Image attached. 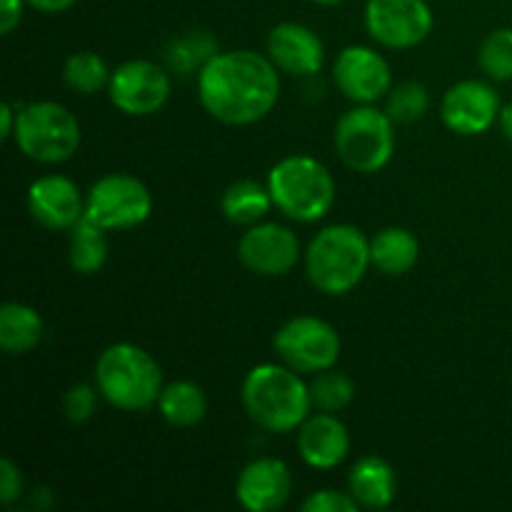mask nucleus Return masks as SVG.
Listing matches in <instances>:
<instances>
[{"label": "nucleus", "instance_id": "nucleus-1", "mask_svg": "<svg viewBox=\"0 0 512 512\" xmlns=\"http://www.w3.org/2000/svg\"><path fill=\"white\" fill-rule=\"evenodd\" d=\"M200 103L225 125H250L275 108L280 78L273 60L253 50L218 53L198 78Z\"/></svg>", "mask_w": 512, "mask_h": 512}, {"label": "nucleus", "instance_id": "nucleus-2", "mask_svg": "<svg viewBox=\"0 0 512 512\" xmlns=\"http://www.w3.org/2000/svg\"><path fill=\"white\" fill-rule=\"evenodd\" d=\"M243 405L268 433H290L308 420L313 400L310 385L288 365H255L243 380Z\"/></svg>", "mask_w": 512, "mask_h": 512}, {"label": "nucleus", "instance_id": "nucleus-3", "mask_svg": "<svg viewBox=\"0 0 512 512\" xmlns=\"http://www.w3.org/2000/svg\"><path fill=\"white\" fill-rule=\"evenodd\" d=\"M370 265V240L355 225H328L310 240L305 270L320 293L345 295L360 285Z\"/></svg>", "mask_w": 512, "mask_h": 512}, {"label": "nucleus", "instance_id": "nucleus-4", "mask_svg": "<svg viewBox=\"0 0 512 512\" xmlns=\"http://www.w3.org/2000/svg\"><path fill=\"white\" fill-rule=\"evenodd\" d=\"M95 383L103 398L120 410H145L163 393L160 365L133 343H115L100 353Z\"/></svg>", "mask_w": 512, "mask_h": 512}, {"label": "nucleus", "instance_id": "nucleus-5", "mask_svg": "<svg viewBox=\"0 0 512 512\" xmlns=\"http://www.w3.org/2000/svg\"><path fill=\"white\" fill-rule=\"evenodd\" d=\"M268 190L275 208L298 223L325 218L335 203V180L320 160L308 155H290L273 165Z\"/></svg>", "mask_w": 512, "mask_h": 512}, {"label": "nucleus", "instance_id": "nucleus-6", "mask_svg": "<svg viewBox=\"0 0 512 512\" xmlns=\"http://www.w3.org/2000/svg\"><path fill=\"white\" fill-rule=\"evenodd\" d=\"M13 138L20 153L30 160L48 165L63 163L78 150L80 123L65 105L43 100L18 110Z\"/></svg>", "mask_w": 512, "mask_h": 512}, {"label": "nucleus", "instance_id": "nucleus-7", "mask_svg": "<svg viewBox=\"0 0 512 512\" xmlns=\"http://www.w3.org/2000/svg\"><path fill=\"white\" fill-rule=\"evenodd\" d=\"M335 150L348 168L378 173L395 153L393 118L373 105L360 103L335 125Z\"/></svg>", "mask_w": 512, "mask_h": 512}, {"label": "nucleus", "instance_id": "nucleus-8", "mask_svg": "<svg viewBox=\"0 0 512 512\" xmlns=\"http://www.w3.org/2000/svg\"><path fill=\"white\" fill-rule=\"evenodd\" d=\"M275 353L295 373H323L330 370L340 358V335L325 320L313 315H300L288 320L275 333Z\"/></svg>", "mask_w": 512, "mask_h": 512}, {"label": "nucleus", "instance_id": "nucleus-9", "mask_svg": "<svg viewBox=\"0 0 512 512\" xmlns=\"http://www.w3.org/2000/svg\"><path fill=\"white\" fill-rule=\"evenodd\" d=\"M153 210V198L143 180L125 173L100 178L85 200V215L105 230H125L145 223Z\"/></svg>", "mask_w": 512, "mask_h": 512}, {"label": "nucleus", "instance_id": "nucleus-10", "mask_svg": "<svg viewBox=\"0 0 512 512\" xmlns=\"http://www.w3.org/2000/svg\"><path fill=\"white\" fill-rule=\"evenodd\" d=\"M365 28L385 48H413L433 30V13L425 0H368Z\"/></svg>", "mask_w": 512, "mask_h": 512}, {"label": "nucleus", "instance_id": "nucleus-11", "mask_svg": "<svg viewBox=\"0 0 512 512\" xmlns=\"http://www.w3.org/2000/svg\"><path fill=\"white\" fill-rule=\"evenodd\" d=\"M110 100L125 115H153L168 103L170 78L150 60H128L110 73Z\"/></svg>", "mask_w": 512, "mask_h": 512}, {"label": "nucleus", "instance_id": "nucleus-12", "mask_svg": "<svg viewBox=\"0 0 512 512\" xmlns=\"http://www.w3.org/2000/svg\"><path fill=\"white\" fill-rule=\"evenodd\" d=\"M238 255L248 270L275 278L295 268L300 260V240L280 223H255L240 238Z\"/></svg>", "mask_w": 512, "mask_h": 512}, {"label": "nucleus", "instance_id": "nucleus-13", "mask_svg": "<svg viewBox=\"0 0 512 512\" xmlns=\"http://www.w3.org/2000/svg\"><path fill=\"white\" fill-rule=\"evenodd\" d=\"M335 85L345 98L370 105L390 93V65L373 48L350 45L338 55L333 68Z\"/></svg>", "mask_w": 512, "mask_h": 512}, {"label": "nucleus", "instance_id": "nucleus-14", "mask_svg": "<svg viewBox=\"0 0 512 512\" xmlns=\"http://www.w3.org/2000/svg\"><path fill=\"white\" fill-rule=\"evenodd\" d=\"M500 98L483 80H460L443 98V123L458 135H480L495 125Z\"/></svg>", "mask_w": 512, "mask_h": 512}, {"label": "nucleus", "instance_id": "nucleus-15", "mask_svg": "<svg viewBox=\"0 0 512 512\" xmlns=\"http://www.w3.org/2000/svg\"><path fill=\"white\" fill-rule=\"evenodd\" d=\"M28 208L45 228L73 230L85 215V200L73 180L63 175H45L30 185Z\"/></svg>", "mask_w": 512, "mask_h": 512}, {"label": "nucleus", "instance_id": "nucleus-16", "mask_svg": "<svg viewBox=\"0 0 512 512\" xmlns=\"http://www.w3.org/2000/svg\"><path fill=\"white\" fill-rule=\"evenodd\" d=\"M293 478L283 460L260 458L245 465L238 478V503L250 512H270L288 503Z\"/></svg>", "mask_w": 512, "mask_h": 512}, {"label": "nucleus", "instance_id": "nucleus-17", "mask_svg": "<svg viewBox=\"0 0 512 512\" xmlns=\"http://www.w3.org/2000/svg\"><path fill=\"white\" fill-rule=\"evenodd\" d=\"M268 53L275 68L290 75L318 73L325 60V48L318 35L300 23H280L268 35Z\"/></svg>", "mask_w": 512, "mask_h": 512}, {"label": "nucleus", "instance_id": "nucleus-18", "mask_svg": "<svg viewBox=\"0 0 512 512\" xmlns=\"http://www.w3.org/2000/svg\"><path fill=\"white\" fill-rule=\"evenodd\" d=\"M300 458L318 470L338 468L350 450L348 428L333 413H318L300 425Z\"/></svg>", "mask_w": 512, "mask_h": 512}, {"label": "nucleus", "instance_id": "nucleus-19", "mask_svg": "<svg viewBox=\"0 0 512 512\" xmlns=\"http://www.w3.org/2000/svg\"><path fill=\"white\" fill-rule=\"evenodd\" d=\"M350 495L358 500L363 508L385 510L393 505L395 493H398V478L395 470L378 455L360 458L350 470Z\"/></svg>", "mask_w": 512, "mask_h": 512}, {"label": "nucleus", "instance_id": "nucleus-20", "mask_svg": "<svg viewBox=\"0 0 512 512\" xmlns=\"http://www.w3.org/2000/svg\"><path fill=\"white\" fill-rule=\"evenodd\" d=\"M420 258V243L410 230L385 228L370 240V265L385 275H405Z\"/></svg>", "mask_w": 512, "mask_h": 512}, {"label": "nucleus", "instance_id": "nucleus-21", "mask_svg": "<svg viewBox=\"0 0 512 512\" xmlns=\"http://www.w3.org/2000/svg\"><path fill=\"white\" fill-rule=\"evenodd\" d=\"M40 340H43V320L30 305L5 303L0 308V348L5 353H28Z\"/></svg>", "mask_w": 512, "mask_h": 512}, {"label": "nucleus", "instance_id": "nucleus-22", "mask_svg": "<svg viewBox=\"0 0 512 512\" xmlns=\"http://www.w3.org/2000/svg\"><path fill=\"white\" fill-rule=\"evenodd\" d=\"M273 205L270 190L265 185L255 183V180H238V183L225 190L223 200H220V210L235 225L260 223Z\"/></svg>", "mask_w": 512, "mask_h": 512}, {"label": "nucleus", "instance_id": "nucleus-23", "mask_svg": "<svg viewBox=\"0 0 512 512\" xmlns=\"http://www.w3.org/2000/svg\"><path fill=\"white\" fill-rule=\"evenodd\" d=\"M158 408L160 415L175 428H193L205 418L208 403H205V393L200 390V385L190 383V380H175L163 388Z\"/></svg>", "mask_w": 512, "mask_h": 512}, {"label": "nucleus", "instance_id": "nucleus-24", "mask_svg": "<svg viewBox=\"0 0 512 512\" xmlns=\"http://www.w3.org/2000/svg\"><path fill=\"white\" fill-rule=\"evenodd\" d=\"M108 260V238H105V228L83 215L75 223L73 235H70V265L78 270L80 275H93Z\"/></svg>", "mask_w": 512, "mask_h": 512}, {"label": "nucleus", "instance_id": "nucleus-25", "mask_svg": "<svg viewBox=\"0 0 512 512\" xmlns=\"http://www.w3.org/2000/svg\"><path fill=\"white\" fill-rule=\"evenodd\" d=\"M218 55V45H215V38L210 33H193L180 35L170 43L168 48V65L178 75H190L195 70H203L210 60Z\"/></svg>", "mask_w": 512, "mask_h": 512}, {"label": "nucleus", "instance_id": "nucleus-26", "mask_svg": "<svg viewBox=\"0 0 512 512\" xmlns=\"http://www.w3.org/2000/svg\"><path fill=\"white\" fill-rule=\"evenodd\" d=\"M65 85L80 95L98 93L103 85L110 83V70L100 55L83 50V53L70 55L68 63L63 68Z\"/></svg>", "mask_w": 512, "mask_h": 512}, {"label": "nucleus", "instance_id": "nucleus-27", "mask_svg": "<svg viewBox=\"0 0 512 512\" xmlns=\"http://www.w3.org/2000/svg\"><path fill=\"white\" fill-rule=\"evenodd\" d=\"M353 395V380L343 373H335L333 368L323 370L310 383V400H313V408H318L320 413H338V410L348 408Z\"/></svg>", "mask_w": 512, "mask_h": 512}, {"label": "nucleus", "instance_id": "nucleus-28", "mask_svg": "<svg viewBox=\"0 0 512 512\" xmlns=\"http://www.w3.org/2000/svg\"><path fill=\"white\" fill-rule=\"evenodd\" d=\"M478 63L488 78L505 83L512 80V28H498L483 40Z\"/></svg>", "mask_w": 512, "mask_h": 512}, {"label": "nucleus", "instance_id": "nucleus-29", "mask_svg": "<svg viewBox=\"0 0 512 512\" xmlns=\"http://www.w3.org/2000/svg\"><path fill=\"white\" fill-rule=\"evenodd\" d=\"M430 108V95L425 85L420 83H400L388 93L385 113L393 118V123H415L423 118Z\"/></svg>", "mask_w": 512, "mask_h": 512}, {"label": "nucleus", "instance_id": "nucleus-30", "mask_svg": "<svg viewBox=\"0 0 512 512\" xmlns=\"http://www.w3.org/2000/svg\"><path fill=\"white\" fill-rule=\"evenodd\" d=\"M95 403H98V395H95V388L88 383H78L65 393L63 408L68 420L73 423H85L90 420V415L95 413Z\"/></svg>", "mask_w": 512, "mask_h": 512}, {"label": "nucleus", "instance_id": "nucleus-31", "mask_svg": "<svg viewBox=\"0 0 512 512\" xmlns=\"http://www.w3.org/2000/svg\"><path fill=\"white\" fill-rule=\"evenodd\" d=\"M358 508V500L340 490H318L303 503L305 512H355Z\"/></svg>", "mask_w": 512, "mask_h": 512}, {"label": "nucleus", "instance_id": "nucleus-32", "mask_svg": "<svg viewBox=\"0 0 512 512\" xmlns=\"http://www.w3.org/2000/svg\"><path fill=\"white\" fill-rule=\"evenodd\" d=\"M23 493V478L20 468L10 458L0 460V503L13 505Z\"/></svg>", "mask_w": 512, "mask_h": 512}, {"label": "nucleus", "instance_id": "nucleus-33", "mask_svg": "<svg viewBox=\"0 0 512 512\" xmlns=\"http://www.w3.org/2000/svg\"><path fill=\"white\" fill-rule=\"evenodd\" d=\"M23 20V0H0V33L10 35Z\"/></svg>", "mask_w": 512, "mask_h": 512}, {"label": "nucleus", "instance_id": "nucleus-34", "mask_svg": "<svg viewBox=\"0 0 512 512\" xmlns=\"http://www.w3.org/2000/svg\"><path fill=\"white\" fill-rule=\"evenodd\" d=\"M15 123H18V113L13 110V105H0V135H3V138H13Z\"/></svg>", "mask_w": 512, "mask_h": 512}, {"label": "nucleus", "instance_id": "nucleus-35", "mask_svg": "<svg viewBox=\"0 0 512 512\" xmlns=\"http://www.w3.org/2000/svg\"><path fill=\"white\" fill-rule=\"evenodd\" d=\"M28 3L40 13H63V10L73 8L78 0H28Z\"/></svg>", "mask_w": 512, "mask_h": 512}, {"label": "nucleus", "instance_id": "nucleus-36", "mask_svg": "<svg viewBox=\"0 0 512 512\" xmlns=\"http://www.w3.org/2000/svg\"><path fill=\"white\" fill-rule=\"evenodd\" d=\"M498 120H500V130H503L505 138L512 140V103L503 105V108H500Z\"/></svg>", "mask_w": 512, "mask_h": 512}, {"label": "nucleus", "instance_id": "nucleus-37", "mask_svg": "<svg viewBox=\"0 0 512 512\" xmlns=\"http://www.w3.org/2000/svg\"><path fill=\"white\" fill-rule=\"evenodd\" d=\"M313 3H320V5H335V3H343V0H313Z\"/></svg>", "mask_w": 512, "mask_h": 512}]
</instances>
